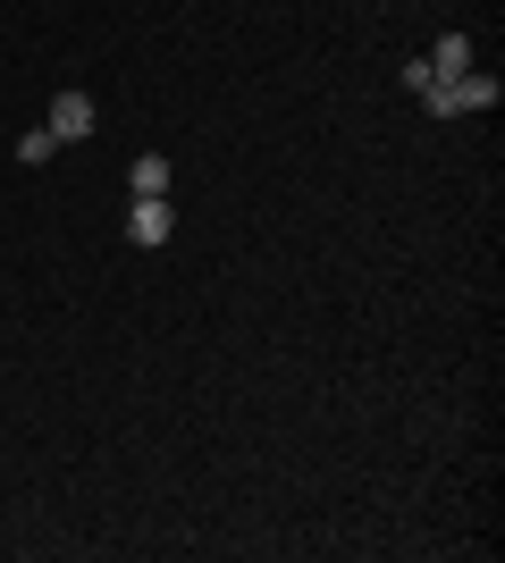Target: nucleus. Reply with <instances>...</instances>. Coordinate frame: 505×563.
Wrapping results in <instances>:
<instances>
[{
	"instance_id": "nucleus-5",
	"label": "nucleus",
	"mask_w": 505,
	"mask_h": 563,
	"mask_svg": "<svg viewBox=\"0 0 505 563\" xmlns=\"http://www.w3.org/2000/svg\"><path fill=\"white\" fill-rule=\"evenodd\" d=\"M51 152H59V135H51V126H34V135H18V168H43Z\"/></svg>"
},
{
	"instance_id": "nucleus-2",
	"label": "nucleus",
	"mask_w": 505,
	"mask_h": 563,
	"mask_svg": "<svg viewBox=\"0 0 505 563\" xmlns=\"http://www.w3.org/2000/svg\"><path fill=\"white\" fill-rule=\"evenodd\" d=\"M43 126H51L59 143H85V135H94V93H59V101H51V118H43Z\"/></svg>"
},
{
	"instance_id": "nucleus-4",
	"label": "nucleus",
	"mask_w": 505,
	"mask_h": 563,
	"mask_svg": "<svg viewBox=\"0 0 505 563\" xmlns=\"http://www.w3.org/2000/svg\"><path fill=\"white\" fill-rule=\"evenodd\" d=\"M168 177H177V168H168L161 152H135V161H127V186L135 194H168Z\"/></svg>"
},
{
	"instance_id": "nucleus-3",
	"label": "nucleus",
	"mask_w": 505,
	"mask_h": 563,
	"mask_svg": "<svg viewBox=\"0 0 505 563\" xmlns=\"http://www.w3.org/2000/svg\"><path fill=\"white\" fill-rule=\"evenodd\" d=\"M421 68H430V85H447V76H463V68H472V34H438Z\"/></svg>"
},
{
	"instance_id": "nucleus-1",
	"label": "nucleus",
	"mask_w": 505,
	"mask_h": 563,
	"mask_svg": "<svg viewBox=\"0 0 505 563\" xmlns=\"http://www.w3.org/2000/svg\"><path fill=\"white\" fill-rule=\"evenodd\" d=\"M168 235H177V211H168V194H135V202H127V244L161 253Z\"/></svg>"
}]
</instances>
